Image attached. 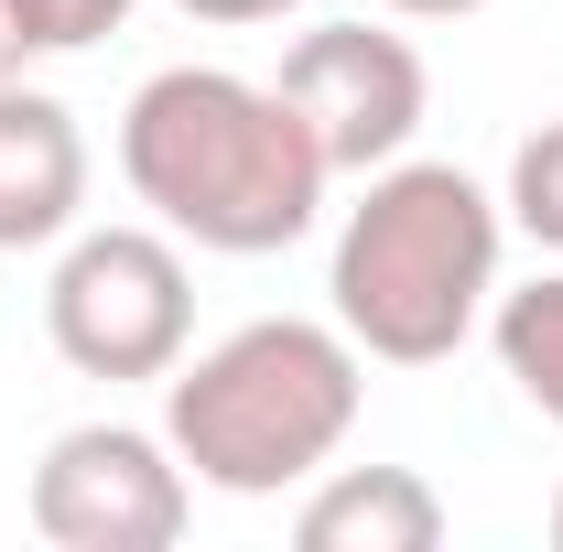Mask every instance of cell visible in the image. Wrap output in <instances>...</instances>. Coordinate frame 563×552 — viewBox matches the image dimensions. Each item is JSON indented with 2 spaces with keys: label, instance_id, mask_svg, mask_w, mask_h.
Wrapping results in <instances>:
<instances>
[{
  "label": "cell",
  "instance_id": "7",
  "mask_svg": "<svg viewBox=\"0 0 563 552\" xmlns=\"http://www.w3.org/2000/svg\"><path fill=\"white\" fill-rule=\"evenodd\" d=\"M87 217V131L66 98L0 87V250H55Z\"/></svg>",
  "mask_w": 563,
  "mask_h": 552
},
{
  "label": "cell",
  "instance_id": "2",
  "mask_svg": "<svg viewBox=\"0 0 563 552\" xmlns=\"http://www.w3.org/2000/svg\"><path fill=\"white\" fill-rule=\"evenodd\" d=\"M498 250H509V207L466 163H379L368 196L336 228V325L357 336V357L390 368H433L477 336V314L498 303Z\"/></svg>",
  "mask_w": 563,
  "mask_h": 552
},
{
  "label": "cell",
  "instance_id": "10",
  "mask_svg": "<svg viewBox=\"0 0 563 552\" xmlns=\"http://www.w3.org/2000/svg\"><path fill=\"white\" fill-rule=\"evenodd\" d=\"M509 228H531L542 250H563V120H542V131L509 152Z\"/></svg>",
  "mask_w": 563,
  "mask_h": 552
},
{
  "label": "cell",
  "instance_id": "11",
  "mask_svg": "<svg viewBox=\"0 0 563 552\" xmlns=\"http://www.w3.org/2000/svg\"><path fill=\"white\" fill-rule=\"evenodd\" d=\"M33 22H44V55H87L98 33L131 22V0H33Z\"/></svg>",
  "mask_w": 563,
  "mask_h": 552
},
{
  "label": "cell",
  "instance_id": "12",
  "mask_svg": "<svg viewBox=\"0 0 563 552\" xmlns=\"http://www.w3.org/2000/svg\"><path fill=\"white\" fill-rule=\"evenodd\" d=\"M44 55V22H33V0H0V87Z\"/></svg>",
  "mask_w": 563,
  "mask_h": 552
},
{
  "label": "cell",
  "instance_id": "1",
  "mask_svg": "<svg viewBox=\"0 0 563 552\" xmlns=\"http://www.w3.org/2000/svg\"><path fill=\"white\" fill-rule=\"evenodd\" d=\"M120 174L152 207V228H174L196 250H228V261L292 250L325 207V185H336L303 109L228 66L141 76V98L120 109Z\"/></svg>",
  "mask_w": 563,
  "mask_h": 552
},
{
  "label": "cell",
  "instance_id": "5",
  "mask_svg": "<svg viewBox=\"0 0 563 552\" xmlns=\"http://www.w3.org/2000/svg\"><path fill=\"white\" fill-rule=\"evenodd\" d=\"M196 520V477L141 422H76L33 466V531L55 552H174Z\"/></svg>",
  "mask_w": 563,
  "mask_h": 552
},
{
  "label": "cell",
  "instance_id": "13",
  "mask_svg": "<svg viewBox=\"0 0 563 552\" xmlns=\"http://www.w3.org/2000/svg\"><path fill=\"white\" fill-rule=\"evenodd\" d=\"M174 11H196V22H228V33H250V22H282V11H303V0H174Z\"/></svg>",
  "mask_w": 563,
  "mask_h": 552
},
{
  "label": "cell",
  "instance_id": "3",
  "mask_svg": "<svg viewBox=\"0 0 563 552\" xmlns=\"http://www.w3.org/2000/svg\"><path fill=\"white\" fill-rule=\"evenodd\" d=\"M357 336L314 314H261L207 357H174L163 379V444L185 455V477L217 498H282V487L325 477L336 444L357 433Z\"/></svg>",
  "mask_w": 563,
  "mask_h": 552
},
{
  "label": "cell",
  "instance_id": "4",
  "mask_svg": "<svg viewBox=\"0 0 563 552\" xmlns=\"http://www.w3.org/2000/svg\"><path fill=\"white\" fill-rule=\"evenodd\" d=\"M44 336L76 379H174L196 336V281L174 228H76L44 281Z\"/></svg>",
  "mask_w": 563,
  "mask_h": 552
},
{
  "label": "cell",
  "instance_id": "15",
  "mask_svg": "<svg viewBox=\"0 0 563 552\" xmlns=\"http://www.w3.org/2000/svg\"><path fill=\"white\" fill-rule=\"evenodd\" d=\"M553 542H563V487H553Z\"/></svg>",
  "mask_w": 563,
  "mask_h": 552
},
{
  "label": "cell",
  "instance_id": "6",
  "mask_svg": "<svg viewBox=\"0 0 563 552\" xmlns=\"http://www.w3.org/2000/svg\"><path fill=\"white\" fill-rule=\"evenodd\" d=\"M282 98L303 109V131L325 141V163L336 174H379V163H401L422 131V109H433V76L401 33H379V22H314L272 76Z\"/></svg>",
  "mask_w": 563,
  "mask_h": 552
},
{
  "label": "cell",
  "instance_id": "14",
  "mask_svg": "<svg viewBox=\"0 0 563 552\" xmlns=\"http://www.w3.org/2000/svg\"><path fill=\"white\" fill-rule=\"evenodd\" d=\"M379 11H401V22H466V11H488V0H379Z\"/></svg>",
  "mask_w": 563,
  "mask_h": 552
},
{
  "label": "cell",
  "instance_id": "9",
  "mask_svg": "<svg viewBox=\"0 0 563 552\" xmlns=\"http://www.w3.org/2000/svg\"><path fill=\"white\" fill-rule=\"evenodd\" d=\"M488 346H498V368H509V390L542 422H563V272L498 292L488 303Z\"/></svg>",
  "mask_w": 563,
  "mask_h": 552
},
{
  "label": "cell",
  "instance_id": "8",
  "mask_svg": "<svg viewBox=\"0 0 563 552\" xmlns=\"http://www.w3.org/2000/svg\"><path fill=\"white\" fill-rule=\"evenodd\" d=\"M292 542L303 552H433L444 542V498L412 466H336L292 509Z\"/></svg>",
  "mask_w": 563,
  "mask_h": 552
}]
</instances>
